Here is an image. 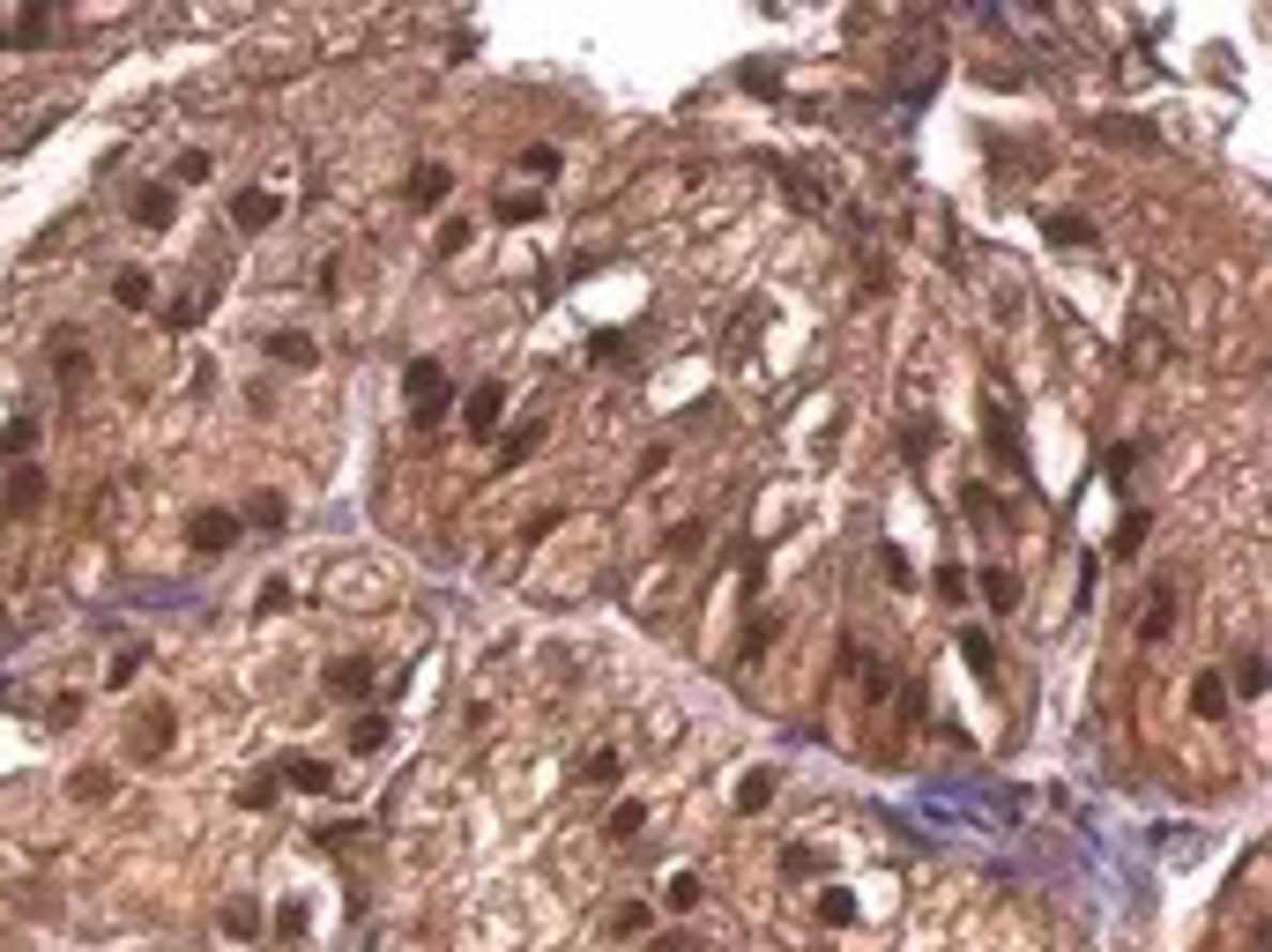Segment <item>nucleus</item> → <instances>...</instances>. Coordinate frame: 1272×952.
I'll return each instance as SVG.
<instances>
[{
    "instance_id": "39448f33",
    "label": "nucleus",
    "mask_w": 1272,
    "mask_h": 952,
    "mask_svg": "<svg viewBox=\"0 0 1272 952\" xmlns=\"http://www.w3.org/2000/svg\"><path fill=\"white\" fill-rule=\"evenodd\" d=\"M499 425V387H477L470 395V432H491Z\"/></svg>"
},
{
    "instance_id": "4468645a",
    "label": "nucleus",
    "mask_w": 1272,
    "mask_h": 952,
    "mask_svg": "<svg viewBox=\"0 0 1272 952\" xmlns=\"http://www.w3.org/2000/svg\"><path fill=\"white\" fill-rule=\"evenodd\" d=\"M982 596H990L997 611H1012V573H997V566H990V573H982Z\"/></svg>"
},
{
    "instance_id": "423d86ee",
    "label": "nucleus",
    "mask_w": 1272,
    "mask_h": 952,
    "mask_svg": "<svg viewBox=\"0 0 1272 952\" xmlns=\"http://www.w3.org/2000/svg\"><path fill=\"white\" fill-rule=\"evenodd\" d=\"M239 224H246V231L276 224V194H246V201H239Z\"/></svg>"
},
{
    "instance_id": "20e7f679",
    "label": "nucleus",
    "mask_w": 1272,
    "mask_h": 952,
    "mask_svg": "<svg viewBox=\"0 0 1272 952\" xmlns=\"http://www.w3.org/2000/svg\"><path fill=\"white\" fill-rule=\"evenodd\" d=\"M283 782H291V789H327V767H320V759H291V767H283Z\"/></svg>"
},
{
    "instance_id": "dca6fc26",
    "label": "nucleus",
    "mask_w": 1272,
    "mask_h": 952,
    "mask_svg": "<svg viewBox=\"0 0 1272 952\" xmlns=\"http://www.w3.org/2000/svg\"><path fill=\"white\" fill-rule=\"evenodd\" d=\"M142 298H150V276L127 268V276H120V306H142Z\"/></svg>"
},
{
    "instance_id": "a211bd4d",
    "label": "nucleus",
    "mask_w": 1272,
    "mask_h": 952,
    "mask_svg": "<svg viewBox=\"0 0 1272 952\" xmlns=\"http://www.w3.org/2000/svg\"><path fill=\"white\" fill-rule=\"evenodd\" d=\"M1228 707V692H1221V677H1198V715H1221Z\"/></svg>"
},
{
    "instance_id": "ddd939ff",
    "label": "nucleus",
    "mask_w": 1272,
    "mask_h": 952,
    "mask_svg": "<svg viewBox=\"0 0 1272 952\" xmlns=\"http://www.w3.org/2000/svg\"><path fill=\"white\" fill-rule=\"evenodd\" d=\"M536 440H543V425H528V432H514V440H506V447H499V470H514V462H521V455H528V447H536Z\"/></svg>"
},
{
    "instance_id": "f8f14e48",
    "label": "nucleus",
    "mask_w": 1272,
    "mask_h": 952,
    "mask_svg": "<svg viewBox=\"0 0 1272 952\" xmlns=\"http://www.w3.org/2000/svg\"><path fill=\"white\" fill-rule=\"evenodd\" d=\"M269 350H276V357H283V365H313V342H306V335H276V342H269Z\"/></svg>"
},
{
    "instance_id": "7ed1b4c3",
    "label": "nucleus",
    "mask_w": 1272,
    "mask_h": 952,
    "mask_svg": "<svg viewBox=\"0 0 1272 952\" xmlns=\"http://www.w3.org/2000/svg\"><path fill=\"white\" fill-rule=\"evenodd\" d=\"M410 201H417V209H440V201H447V171H440V164L417 171V179H410Z\"/></svg>"
},
{
    "instance_id": "9b49d317",
    "label": "nucleus",
    "mask_w": 1272,
    "mask_h": 952,
    "mask_svg": "<svg viewBox=\"0 0 1272 952\" xmlns=\"http://www.w3.org/2000/svg\"><path fill=\"white\" fill-rule=\"evenodd\" d=\"M135 216H142V224H164V216H171V186H150V194L135 201Z\"/></svg>"
},
{
    "instance_id": "f257e3e1",
    "label": "nucleus",
    "mask_w": 1272,
    "mask_h": 952,
    "mask_svg": "<svg viewBox=\"0 0 1272 952\" xmlns=\"http://www.w3.org/2000/svg\"><path fill=\"white\" fill-rule=\"evenodd\" d=\"M410 410H417V425H432V417L447 410V372H440L432 357L410 365Z\"/></svg>"
},
{
    "instance_id": "0eeeda50",
    "label": "nucleus",
    "mask_w": 1272,
    "mask_h": 952,
    "mask_svg": "<svg viewBox=\"0 0 1272 952\" xmlns=\"http://www.w3.org/2000/svg\"><path fill=\"white\" fill-rule=\"evenodd\" d=\"M1049 239H1057V246H1094L1087 216H1049Z\"/></svg>"
},
{
    "instance_id": "2eb2a0df",
    "label": "nucleus",
    "mask_w": 1272,
    "mask_h": 952,
    "mask_svg": "<svg viewBox=\"0 0 1272 952\" xmlns=\"http://www.w3.org/2000/svg\"><path fill=\"white\" fill-rule=\"evenodd\" d=\"M1236 685L1258 700V692H1266V662H1258V655H1243V662H1236Z\"/></svg>"
},
{
    "instance_id": "9d476101",
    "label": "nucleus",
    "mask_w": 1272,
    "mask_h": 952,
    "mask_svg": "<svg viewBox=\"0 0 1272 952\" xmlns=\"http://www.w3.org/2000/svg\"><path fill=\"white\" fill-rule=\"evenodd\" d=\"M662 901H670V908H677V916H685V908H700V878H692V871H677V878H670V893H662Z\"/></svg>"
},
{
    "instance_id": "b1692460",
    "label": "nucleus",
    "mask_w": 1272,
    "mask_h": 952,
    "mask_svg": "<svg viewBox=\"0 0 1272 952\" xmlns=\"http://www.w3.org/2000/svg\"><path fill=\"white\" fill-rule=\"evenodd\" d=\"M967 662H975V670L990 677V662H997V655H990V640H982V633H967Z\"/></svg>"
},
{
    "instance_id": "f3484780",
    "label": "nucleus",
    "mask_w": 1272,
    "mask_h": 952,
    "mask_svg": "<svg viewBox=\"0 0 1272 952\" xmlns=\"http://www.w3.org/2000/svg\"><path fill=\"white\" fill-rule=\"evenodd\" d=\"M0 447H7V455H30V447H37V425H30V417H22V425H7V440H0Z\"/></svg>"
},
{
    "instance_id": "393cba45",
    "label": "nucleus",
    "mask_w": 1272,
    "mask_h": 952,
    "mask_svg": "<svg viewBox=\"0 0 1272 952\" xmlns=\"http://www.w3.org/2000/svg\"><path fill=\"white\" fill-rule=\"evenodd\" d=\"M164 744V707H150V722H142V752H157Z\"/></svg>"
},
{
    "instance_id": "412c9836",
    "label": "nucleus",
    "mask_w": 1272,
    "mask_h": 952,
    "mask_svg": "<svg viewBox=\"0 0 1272 952\" xmlns=\"http://www.w3.org/2000/svg\"><path fill=\"white\" fill-rule=\"evenodd\" d=\"M611 774H618V759H611V752H596V759H581V782H611Z\"/></svg>"
},
{
    "instance_id": "f03ea898",
    "label": "nucleus",
    "mask_w": 1272,
    "mask_h": 952,
    "mask_svg": "<svg viewBox=\"0 0 1272 952\" xmlns=\"http://www.w3.org/2000/svg\"><path fill=\"white\" fill-rule=\"evenodd\" d=\"M239 536V521L231 513H194V551H224Z\"/></svg>"
},
{
    "instance_id": "6ab92c4d",
    "label": "nucleus",
    "mask_w": 1272,
    "mask_h": 952,
    "mask_svg": "<svg viewBox=\"0 0 1272 952\" xmlns=\"http://www.w3.org/2000/svg\"><path fill=\"white\" fill-rule=\"evenodd\" d=\"M767 796H775V782H767V774H752V782H745V789H737V803H745V811H760V803H767Z\"/></svg>"
},
{
    "instance_id": "5701e85b",
    "label": "nucleus",
    "mask_w": 1272,
    "mask_h": 952,
    "mask_svg": "<svg viewBox=\"0 0 1272 952\" xmlns=\"http://www.w3.org/2000/svg\"><path fill=\"white\" fill-rule=\"evenodd\" d=\"M499 216H506V224H521V216H536V201H528V194H506V201H499Z\"/></svg>"
},
{
    "instance_id": "6e6552de",
    "label": "nucleus",
    "mask_w": 1272,
    "mask_h": 952,
    "mask_svg": "<svg viewBox=\"0 0 1272 952\" xmlns=\"http://www.w3.org/2000/svg\"><path fill=\"white\" fill-rule=\"evenodd\" d=\"M1168 618H1176V588H1153V611H1146V640L1168 633Z\"/></svg>"
},
{
    "instance_id": "aec40b11",
    "label": "nucleus",
    "mask_w": 1272,
    "mask_h": 952,
    "mask_svg": "<svg viewBox=\"0 0 1272 952\" xmlns=\"http://www.w3.org/2000/svg\"><path fill=\"white\" fill-rule=\"evenodd\" d=\"M1138 536H1146V513H1131V521H1123V528H1116V551H1123V558H1131V551H1138Z\"/></svg>"
},
{
    "instance_id": "4be33fe9",
    "label": "nucleus",
    "mask_w": 1272,
    "mask_h": 952,
    "mask_svg": "<svg viewBox=\"0 0 1272 952\" xmlns=\"http://www.w3.org/2000/svg\"><path fill=\"white\" fill-rule=\"evenodd\" d=\"M105 789H112V782H105L97 767H82V782H75V796H82V803H97V796H105Z\"/></svg>"
},
{
    "instance_id": "1a4fd4ad",
    "label": "nucleus",
    "mask_w": 1272,
    "mask_h": 952,
    "mask_svg": "<svg viewBox=\"0 0 1272 952\" xmlns=\"http://www.w3.org/2000/svg\"><path fill=\"white\" fill-rule=\"evenodd\" d=\"M327 685H335V692H365V685H372V670H365V662H335V670H327Z\"/></svg>"
}]
</instances>
